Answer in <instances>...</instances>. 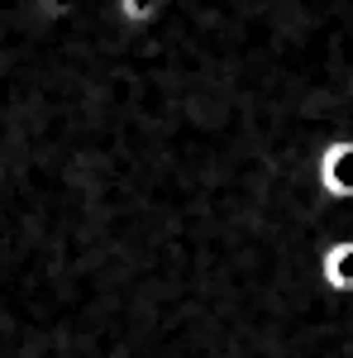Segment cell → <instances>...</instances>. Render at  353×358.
I'll return each instance as SVG.
<instances>
[{"label":"cell","mask_w":353,"mask_h":358,"mask_svg":"<svg viewBox=\"0 0 353 358\" xmlns=\"http://www.w3.org/2000/svg\"><path fill=\"white\" fill-rule=\"evenodd\" d=\"M315 182L329 201H349L353 196V134L329 138L315 153Z\"/></svg>","instance_id":"cell-1"},{"label":"cell","mask_w":353,"mask_h":358,"mask_svg":"<svg viewBox=\"0 0 353 358\" xmlns=\"http://www.w3.org/2000/svg\"><path fill=\"white\" fill-rule=\"evenodd\" d=\"M320 282L334 296H353V239H329L320 248Z\"/></svg>","instance_id":"cell-2"}]
</instances>
